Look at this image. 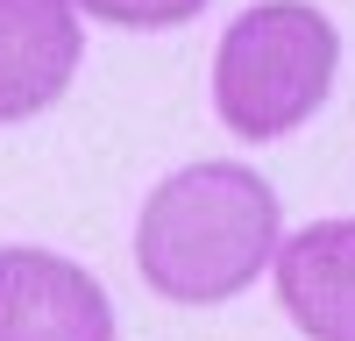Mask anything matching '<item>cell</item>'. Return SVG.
Returning a JSON list of instances; mask_svg holds the SVG:
<instances>
[{"mask_svg": "<svg viewBox=\"0 0 355 341\" xmlns=\"http://www.w3.org/2000/svg\"><path fill=\"white\" fill-rule=\"evenodd\" d=\"M284 207L263 170L234 157L178 164L135 213V270L171 306H227L277 263Z\"/></svg>", "mask_w": 355, "mask_h": 341, "instance_id": "cell-1", "label": "cell"}, {"mask_svg": "<svg viewBox=\"0 0 355 341\" xmlns=\"http://www.w3.org/2000/svg\"><path fill=\"white\" fill-rule=\"evenodd\" d=\"M341 28L313 0H256L214 43V114L242 142H277L306 128L334 93Z\"/></svg>", "mask_w": 355, "mask_h": 341, "instance_id": "cell-2", "label": "cell"}, {"mask_svg": "<svg viewBox=\"0 0 355 341\" xmlns=\"http://www.w3.org/2000/svg\"><path fill=\"white\" fill-rule=\"evenodd\" d=\"M107 284L36 242H0V341H114Z\"/></svg>", "mask_w": 355, "mask_h": 341, "instance_id": "cell-3", "label": "cell"}, {"mask_svg": "<svg viewBox=\"0 0 355 341\" xmlns=\"http://www.w3.org/2000/svg\"><path fill=\"white\" fill-rule=\"evenodd\" d=\"M85 64L78 0H0V128L36 121Z\"/></svg>", "mask_w": 355, "mask_h": 341, "instance_id": "cell-4", "label": "cell"}, {"mask_svg": "<svg viewBox=\"0 0 355 341\" xmlns=\"http://www.w3.org/2000/svg\"><path fill=\"white\" fill-rule=\"evenodd\" d=\"M277 306L306 341H355V213L306 220L277 249Z\"/></svg>", "mask_w": 355, "mask_h": 341, "instance_id": "cell-5", "label": "cell"}, {"mask_svg": "<svg viewBox=\"0 0 355 341\" xmlns=\"http://www.w3.org/2000/svg\"><path fill=\"white\" fill-rule=\"evenodd\" d=\"M206 8H214V0H78V15H93L107 28H142V36H157V28H185Z\"/></svg>", "mask_w": 355, "mask_h": 341, "instance_id": "cell-6", "label": "cell"}]
</instances>
